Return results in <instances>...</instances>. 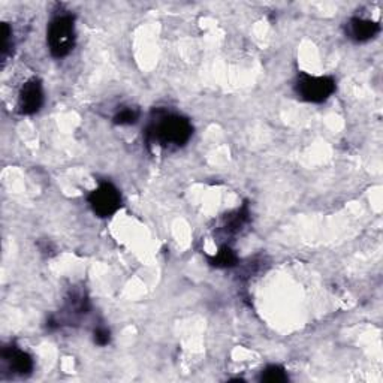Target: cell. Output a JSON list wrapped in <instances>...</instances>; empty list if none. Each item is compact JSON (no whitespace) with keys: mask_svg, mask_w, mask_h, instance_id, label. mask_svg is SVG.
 I'll use <instances>...</instances> for the list:
<instances>
[{"mask_svg":"<svg viewBox=\"0 0 383 383\" xmlns=\"http://www.w3.org/2000/svg\"><path fill=\"white\" fill-rule=\"evenodd\" d=\"M44 102L42 84L39 80H30L24 84L18 98V109L24 116L38 113Z\"/></svg>","mask_w":383,"mask_h":383,"instance_id":"cell-5","label":"cell"},{"mask_svg":"<svg viewBox=\"0 0 383 383\" xmlns=\"http://www.w3.org/2000/svg\"><path fill=\"white\" fill-rule=\"evenodd\" d=\"M12 36V30L11 27H9V24L3 23L2 24V38H3V44H2V59L5 60L6 55L9 53V48H11V42H9V39H11Z\"/></svg>","mask_w":383,"mask_h":383,"instance_id":"cell-12","label":"cell"},{"mask_svg":"<svg viewBox=\"0 0 383 383\" xmlns=\"http://www.w3.org/2000/svg\"><path fill=\"white\" fill-rule=\"evenodd\" d=\"M260 380L265 383H280L287 380V375L285 368H282L280 366H268L262 371V375H260Z\"/></svg>","mask_w":383,"mask_h":383,"instance_id":"cell-10","label":"cell"},{"mask_svg":"<svg viewBox=\"0 0 383 383\" xmlns=\"http://www.w3.org/2000/svg\"><path fill=\"white\" fill-rule=\"evenodd\" d=\"M335 90V81L331 77L301 75L296 82V93L301 99L313 104H321L328 99Z\"/></svg>","mask_w":383,"mask_h":383,"instance_id":"cell-3","label":"cell"},{"mask_svg":"<svg viewBox=\"0 0 383 383\" xmlns=\"http://www.w3.org/2000/svg\"><path fill=\"white\" fill-rule=\"evenodd\" d=\"M111 340V335H109V331L107 328H104V326H100V328H98L95 331V343L99 344V346H107Z\"/></svg>","mask_w":383,"mask_h":383,"instance_id":"cell-13","label":"cell"},{"mask_svg":"<svg viewBox=\"0 0 383 383\" xmlns=\"http://www.w3.org/2000/svg\"><path fill=\"white\" fill-rule=\"evenodd\" d=\"M89 202L99 217H109L121 207V196L116 186L102 183L89 195Z\"/></svg>","mask_w":383,"mask_h":383,"instance_id":"cell-4","label":"cell"},{"mask_svg":"<svg viewBox=\"0 0 383 383\" xmlns=\"http://www.w3.org/2000/svg\"><path fill=\"white\" fill-rule=\"evenodd\" d=\"M210 264L216 268H231L235 267L238 262V258L235 255V251L229 247H222L216 255L208 258Z\"/></svg>","mask_w":383,"mask_h":383,"instance_id":"cell-9","label":"cell"},{"mask_svg":"<svg viewBox=\"0 0 383 383\" xmlns=\"http://www.w3.org/2000/svg\"><path fill=\"white\" fill-rule=\"evenodd\" d=\"M139 113L134 108H125L118 111V113L114 116V123L120 126H127V125H135L138 121Z\"/></svg>","mask_w":383,"mask_h":383,"instance_id":"cell-11","label":"cell"},{"mask_svg":"<svg viewBox=\"0 0 383 383\" xmlns=\"http://www.w3.org/2000/svg\"><path fill=\"white\" fill-rule=\"evenodd\" d=\"M379 30L380 26L376 21L364 20V18H352L348 24V33L357 42H364L375 38Z\"/></svg>","mask_w":383,"mask_h":383,"instance_id":"cell-7","label":"cell"},{"mask_svg":"<svg viewBox=\"0 0 383 383\" xmlns=\"http://www.w3.org/2000/svg\"><path fill=\"white\" fill-rule=\"evenodd\" d=\"M48 48L54 57L68 55L75 45V18L71 14L55 17L48 27Z\"/></svg>","mask_w":383,"mask_h":383,"instance_id":"cell-2","label":"cell"},{"mask_svg":"<svg viewBox=\"0 0 383 383\" xmlns=\"http://www.w3.org/2000/svg\"><path fill=\"white\" fill-rule=\"evenodd\" d=\"M2 361L6 364L9 371L18 376L30 375L33 370V359L30 355L15 348V346H8L2 349Z\"/></svg>","mask_w":383,"mask_h":383,"instance_id":"cell-6","label":"cell"},{"mask_svg":"<svg viewBox=\"0 0 383 383\" xmlns=\"http://www.w3.org/2000/svg\"><path fill=\"white\" fill-rule=\"evenodd\" d=\"M247 220H249V210H247V205H244V207L240 208L238 211L232 213L225 217L222 229L223 232L228 233V235H235V233H238L241 228L246 225Z\"/></svg>","mask_w":383,"mask_h":383,"instance_id":"cell-8","label":"cell"},{"mask_svg":"<svg viewBox=\"0 0 383 383\" xmlns=\"http://www.w3.org/2000/svg\"><path fill=\"white\" fill-rule=\"evenodd\" d=\"M193 127L188 118L175 114H162L148 127V141H154L162 147H181L189 141Z\"/></svg>","mask_w":383,"mask_h":383,"instance_id":"cell-1","label":"cell"}]
</instances>
